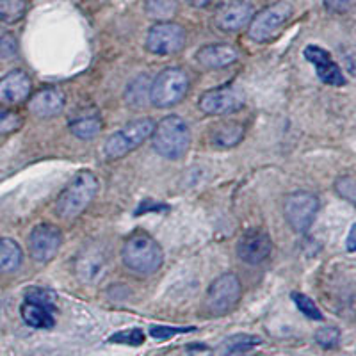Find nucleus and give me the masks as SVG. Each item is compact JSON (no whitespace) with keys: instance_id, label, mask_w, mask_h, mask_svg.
Instances as JSON below:
<instances>
[{"instance_id":"nucleus-20","label":"nucleus","mask_w":356,"mask_h":356,"mask_svg":"<svg viewBox=\"0 0 356 356\" xmlns=\"http://www.w3.org/2000/svg\"><path fill=\"white\" fill-rule=\"evenodd\" d=\"M70 130L79 139H93L102 130V120L95 109H82L70 118Z\"/></svg>"},{"instance_id":"nucleus-37","label":"nucleus","mask_w":356,"mask_h":356,"mask_svg":"<svg viewBox=\"0 0 356 356\" xmlns=\"http://www.w3.org/2000/svg\"><path fill=\"white\" fill-rule=\"evenodd\" d=\"M187 4L193 6V8H205V6L211 4V0H187Z\"/></svg>"},{"instance_id":"nucleus-21","label":"nucleus","mask_w":356,"mask_h":356,"mask_svg":"<svg viewBox=\"0 0 356 356\" xmlns=\"http://www.w3.org/2000/svg\"><path fill=\"white\" fill-rule=\"evenodd\" d=\"M244 138V127L241 123H222V125L216 127L212 132V143L218 148H232V146L239 145Z\"/></svg>"},{"instance_id":"nucleus-15","label":"nucleus","mask_w":356,"mask_h":356,"mask_svg":"<svg viewBox=\"0 0 356 356\" xmlns=\"http://www.w3.org/2000/svg\"><path fill=\"white\" fill-rule=\"evenodd\" d=\"M273 243L269 234L259 228L248 230L237 243V255L244 264L257 266L271 255Z\"/></svg>"},{"instance_id":"nucleus-2","label":"nucleus","mask_w":356,"mask_h":356,"mask_svg":"<svg viewBox=\"0 0 356 356\" xmlns=\"http://www.w3.org/2000/svg\"><path fill=\"white\" fill-rule=\"evenodd\" d=\"M98 193V178L91 171H81L72 178L56 203V212L63 219H75L93 202Z\"/></svg>"},{"instance_id":"nucleus-14","label":"nucleus","mask_w":356,"mask_h":356,"mask_svg":"<svg viewBox=\"0 0 356 356\" xmlns=\"http://www.w3.org/2000/svg\"><path fill=\"white\" fill-rule=\"evenodd\" d=\"M305 59H307L310 65H314L316 68L317 77L328 86H335V88H340V86H346V77L342 73V68L335 63V59L332 57V54L328 50L321 49L317 44H308L305 49Z\"/></svg>"},{"instance_id":"nucleus-12","label":"nucleus","mask_w":356,"mask_h":356,"mask_svg":"<svg viewBox=\"0 0 356 356\" xmlns=\"http://www.w3.org/2000/svg\"><path fill=\"white\" fill-rule=\"evenodd\" d=\"M63 244L61 230L54 225H38L29 235V253L36 262H50Z\"/></svg>"},{"instance_id":"nucleus-34","label":"nucleus","mask_w":356,"mask_h":356,"mask_svg":"<svg viewBox=\"0 0 356 356\" xmlns=\"http://www.w3.org/2000/svg\"><path fill=\"white\" fill-rule=\"evenodd\" d=\"M323 4L330 9V11H346L349 6V0H323Z\"/></svg>"},{"instance_id":"nucleus-18","label":"nucleus","mask_w":356,"mask_h":356,"mask_svg":"<svg viewBox=\"0 0 356 356\" xmlns=\"http://www.w3.org/2000/svg\"><path fill=\"white\" fill-rule=\"evenodd\" d=\"M196 59H198V63L203 68H225V66L237 63L239 52H237V49L230 47V44H207V47H202L198 50Z\"/></svg>"},{"instance_id":"nucleus-30","label":"nucleus","mask_w":356,"mask_h":356,"mask_svg":"<svg viewBox=\"0 0 356 356\" xmlns=\"http://www.w3.org/2000/svg\"><path fill=\"white\" fill-rule=\"evenodd\" d=\"M18 52V43L17 38L13 36L9 31L0 29V61L4 59H11L15 54Z\"/></svg>"},{"instance_id":"nucleus-5","label":"nucleus","mask_w":356,"mask_h":356,"mask_svg":"<svg viewBox=\"0 0 356 356\" xmlns=\"http://www.w3.org/2000/svg\"><path fill=\"white\" fill-rule=\"evenodd\" d=\"M189 91V77L180 68H166L152 82L150 100L155 107L166 109L182 102Z\"/></svg>"},{"instance_id":"nucleus-25","label":"nucleus","mask_w":356,"mask_h":356,"mask_svg":"<svg viewBox=\"0 0 356 356\" xmlns=\"http://www.w3.org/2000/svg\"><path fill=\"white\" fill-rule=\"evenodd\" d=\"M145 11L154 20L168 22L177 15L178 0H146Z\"/></svg>"},{"instance_id":"nucleus-24","label":"nucleus","mask_w":356,"mask_h":356,"mask_svg":"<svg viewBox=\"0 0 356 356\" xmlns=\"http://www.w3.org/2000/svg\"><path fill=\"white\" fill-rule=\"evenodd\" d=\"M262 344V340L255 335H246V333H239V335L228 337L225 342L221 344L219 351L222 355H237V353H246L250 349L257 348V346Z\"/></svg>"},{"instance_id":"nucleus-9","label":"nucleus","mask_w":356,"mask_h":356,"mask_svg":"<svg viewBox=\"0 0 356 356\" xmlns=\"http://www.w3.org/2000/svg\"><path fill=\"white\" fill-rule=\"evenodd\" d=\"M292 6L289 2H276L260 11L250 24V38L257 43L275 40L285 22L291 18Z\"/></svg>"},{"instance_id":"nucleus-26","label":"nucleus","mask_w":356,"mask_h":356,"mask_svg":"<svg viewBox=\"0 0 356 356\" xmlns=\"http://www.w3.org/2000/svg\"><path fill=\"white\" fill-rule=\"evenodd\" d=\"M27 0H0V20L15 24L25 15Z\"/></svg>"},{"instance_id":"nucleus-35","label":"nucleus","mask_w":356,"mask_h":356,"mask_svg":"<svg viewBox=\"0 0 356 356\" xmlns=\"http://www.w3.org/2000/svg\"><path fill=\"white\" fill-rule=\"evenodd\" d=\"M344 61H346V68H348V72H351L353 75H356V50H351V52L346 54Z\"/></svg>"},{"instance_id":"nucleus-16","label":"nucleus","mask_w":356,"mask_h":356,"mask_svg":"<svg viewBox=\"0 0 356 356\" xmlns=\"http://www.w3.org/2000/svg\"><path fill=\"white\" fill-rule=\"evenodd\" d=\"M253 17V8L244 0H228L216 9L214 22L221 31L235 33L248 25Z\"/></svg>"},{"instance_id":"nucleus-23","label":"nucleus","mask_w":356,"mask_h":356,"mask_svg":"<svg viewBox=\"0 0 356 356\" xmlns=\"http://www.w3.org/2000/svg\"><path fill=\"white\" fill-rule=\"evenodd\" d=\"M150 91H152V82L146 75H141L136 81H132L127 88V102L132 107H145L150 100Z\"/></svg>"},{"instance_id":"nucleus-7","label":"nucleus","mask_w":356,"mask_h":356,"mask_svg":"<svg viewBox=\"0 0 356 356\" xmlns=\"http://www.w3.org/2000/svg\"><path fill=\"white\" fill-rule=\"evenodd\" d=\"M319 212V198L308 191H298L285 196L284 214L289 227L298 234H305L314 225Z\"/></svg>"},{"instance_id":"nucleus-32","label":"nucleus","mask_w":356,"mask_h":356,"mask_svg":"<svg viewBox=\"0 0 356 356\" xmlns=\"http://www.w3.org/2000/svg\"><path fill=\"white\" fill-rule=\"evenodd\" d=\"M114 344H129V346H141L145 342V335L141 330H127V332L114 333L109 339Z\"/></svg>"},{"instance_id":"nucleus-4","label":"nucleus","mask_w":356,"mask_h":356,"mask_svg":"<svg viewBox=\"0 0 356 356\" xmlns=\"http://www.w3.org/2000/svg\"><path fill=\"white\" fill-rule=\"evenodd\" d=\"M154 129L155 123L150 118H139V120L127 123L123 129L114 132L106 141V146H104L106 157L111 161L125 157L127 154L136 150L138 146H141L146 139L150 138L154 134Z\"/></svg>"},{"instance_id":"nucleus-19","label":"nucleus","mask_w":356,"mask_h":356,"mask_svg":"<svg viewBox=\"0 0 356 356\" xmlns=\"http://www.w3.org/2000/svg\"><path fill=\"white\" fill-rule=\"evenodd\" d=\"M63 107H65V97L61 95V91L54 88L41 89L29 102V109L38 118L57 116L63 111Z\"/></svg>"},{"instance_id":"nucleus-22","label":"nucleus","mask_w":356,"mask_h":356,"mask_svg":"<svg viewBox=\"0 0 356 356\" xmlns=\"http://www.w3.org/2000/svg\"><path fill=\"white\" fill-rule=\"evenodd\" d=\"M24 253L13 239H0V273H13L22 266Z\"/></svg>"},{"instance_id":"nucleus-1","label":"nucleus","mask_w":356,"mask_h":356,"mask_svg":"<svg viewBox=\"0 0 356 356\" xmlns=\"http://www.w3.org/2000/svg\"><path fill=\"white\" fill-rule=\"evenodd\" d=\"M122 259L130 271L141 276L155 275L164 262L162 248L145 232L130 235L122 250Z\"/></svg>"},{"instance_id":"nucleus-13","label":"nucleus","mask_w":356,"mask_h":356,"mask_svg":"<svg viewBox=\"0 0 356 356\" xmlns=\"http://www.w3.org/2000/svg\"><path fill=\"white\" fill-rule=\"evenodd\" d=\"M244 97L237 88H218L211 89L207 93L202 95L200 98V109L205 114H212V116H219V114H228L239 109L243 106Z\"/></svg>"},{"instance_id":"nucleus-8","label":"nucleus","mask_w":356,"mask_h":356,"mask_svg":"<svg viewBox=\"0 0 356 356\" xmlns=\"http://www.w3.org/2000/svg\"><path fill=\"white\" fill-rule=\"evenodd\" d=\"M111 266V251L100 243H89L75 259V273L86 285H95L107 275Z\"/></svg>"},{"instance_id":"nucleus-29","label":"nucleus","mask_w":356,"mask_h":356,"mask_svg":"<svg viewBox=\"0 0 356 356\" xmlns=\"http://www.w3.org/2000/svg\"><path fill=\"white\" fill-rule=\"evenodd\" d=\"M316 342L324 349H333L340 342V332L335 326H324L316 332Z\"/></svg>"},{"instance_id":"nucleus-28","label":"nucleus","mask_w":356,"mask_h":356,"mask_svg":"<svg viewBox=\"0 0 356 356\" xmlns=\"http://www.w3.org/2000/svg\"><path fill=\"white\" fill-rule=\"evenodd\" d=\"M22 125L20 114L15 113L13 109L0 106V136H6V134L17 132Z\"/></svg>"},{"instance_id":"nucleus-17","label":"nucleus","mask_w":356,"mask_h":356,"mask_svg":"<svg viewBox=\"0 0 356 356\" xmlns=\"http://www.w3.org/2000/svg\"><path fill=\"white\" fill-rule=\"evenodd\" d=\"M33 89V82L29 75L22 70L9 72L8 75L0 79V104L4 106H15L20 102L27 100Z\"/></svg>"},{"instance_id":"nucleus-31","label":"nucleus","mask_w":356,"mask_h":356,"mask_svg":"<svg viewBox=\"0 0 356 356\" xmlns=\"http://www.w3.org/2000/svg\"><path fill=\"white\" fill-rule=\"evenodd\" d=\"M335 189L344 200L356 207V178L342 177L335 182Z\"/></svg>"},{"instance_id":"nucleus-11","label":"nucleus","mask_w":356,"mask_h":356,"mask_svg":"<svg viewBox=\"0 0 356 356\" xmlns=\"http://www.w3.org/2000/svg\"><path fill=\"white\" fill-rule=\"evenodd\" d=\"M186 44V31L182 25L161 22L148 31L146 49L155 56H171L184 49Z\"/></svg>"},{"instance_id":"nucleus-36","label":"nucleus","mask_w":356,"mask_h":356,"mask_svg":"<svg viewBox=\"0 0 356 356\" xmlns=\"http://www.w3.org/2000/svg\"><path fill=\"white\" fill-rule=\"evenodd\" d=\"M346 246L349 251H356V225H353L351 230L348 234V241H346Z\"/></svg>"},{"instance_id":"nucleus-3","label":"nucleus","mask_w":356,"mask_h":356,"mask_svg":"<svg viewBox=\"0 0 356 356\" xmlns=\"http://www.w3.org/2000/svg\"><path fill=\"white\" fill-rule=\"evenodd\" d=\"M152 136H154L152 145H154L155 152L162 157L170 159V161L182 159L189 150L191 132L182 118H164L159 122V125H155Z\"/></svg>"},{"instance_id":"nucleus-10","label":"nucleus","mask_w":356,"mask_h":356,"mask_svg":"<svg viewBox=\"0 0 356 356\" xmlns=\"http://www.w3.org/2000/svg\"><path fill=\"white\" fill-rule=\"evenodd\" d=\"M241 300V282L232 273L216 278L207 291V308L214 316H225L234 310Z\"/></svg>"},{"instance_id":"nucleus-6","label":"nucleus","mask_w":356,"mask_h":356,"mask_svg":"<svg viewBox=\"0 0 356 356\" xmlns=\"http://www.w3.org/2000/svg\"><path fill=\"white\" fill-rule=\"evenodd\" d=\"M22 319L31 328L50 330L56 323L54 314L57 312L54 294L47 289H29L25 292V301L20 308Z\"/></svg>"},{"instance_id":"nucleus-33","label":"nucleus","mask_w":356,"mask_h":356,"mask_svg":"<svg viewBox=\"0 0 356 356\" xmlns=\"http://www.w3.org/2000/svg\"><path fill=\"white\" fill-rule=\"evenodd\" d=\"M193 326H187V328H173V326H152L150 335L154 339H170V337L178 335V333H189L193 332Z\"/></svg>"},{"instance_id":"nucleus-27","label":"nucleus","mask_w":356,"mask_h":356,"mask_svg":"<svg viewBox=\"0 0 356 356\" xmlns=\"http://www.w3.org/2000/svg\"><path fill=\"white\" fill-rule=\"evenodd\" d=\"M292 301L296 303V307L300 308V312L303 316H307L308 319L314 321H323V314L317 308V305L314 303V300H310L308 296L301 294V292H292Z\"/></svg>"}]
</instances>
